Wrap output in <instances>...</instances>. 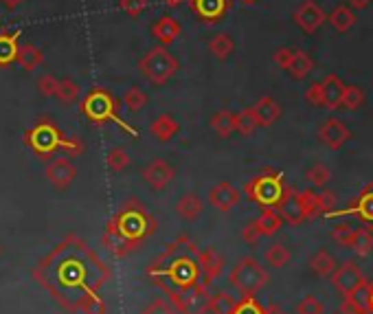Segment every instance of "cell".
Segmentation results:
<instances>
[{"label":"cell","mask_w":373,"mask_h":314,"mask_svg":"<svg viewBox=\"0 0 373 314\" xmlns=\"http://www.w3.org/2000/svg\"><path fill=\"white\" fill-rule=\"evenodd\" d=\"M148 277L158 286L172 282L174 286L163 288L167 295L178 293V290H183L191 284L202 282L200 268H198L196 244L189 238H178L174 244L167 246V251L163 255H158L148 266Z\"/></svg>","instance_id":"obj_1"},{"label":"cell","mask_w":373,"mask_h":314,"mask_svg":"<svg viewBox=\"0 0 373 314\" xmlns=\"http://www.w3.org/2000/svg\"><path fill=\"white\" fill-rule=\"evenodd\" d=\"M156 229V220L148 207L141 205L139 200H128L115 216L110 218L104 242L110 246V251L115 255H128L137 246L148 240Z\"/></svg>","instance_id":"obj_2"},{"label":"cell","mask_w":373,"mask_h":314,"mask_svg":"<svg viewBox=\"0 0 373 314\" xmlns=\"http://www.w3.org/2000/svg\"><path fill=\"white\" fill-rule=\"evenodd\" d=\"M25 145L29 150H33V154H36V156H40L42 161L51 159V156L55 152H60V150L69 152L73 156H79L84 152L82 141H79L77 137H73V139L66 137V134L58 126H55V123H51L47 119L38 121L36 126L25 132Z\"/></svg>","instance_id":"obj_3"},{"label":"cell","mask_w":373,"mask_h":314,"mask_svg":"<svg viewBox=\"0 0 373 314\" xmlns=\"http://www.w3.org/2000/svg\"><path fill=\"white\" fill-rule=\"evenodd\" d=\"M82 115L93 121L95 126H104V123H117V126L130 134V137H137V130H134L130 123H126L121 117H119V102L115 97H112L110 91L106 88H93L84 99H82Z\"/></svg>","instance_id":"obj_4"},{"label":"cell","mask_w":373,"mask_h":314,"mask_svg":"<svg viewBox=\"0 0 373 314\" xmlns=\"http://www.w3.org/2000/svg\"><path fill=\"white\" fill-rule=\"evenodd\" d=\"M180 71V62L167 47H154L139 60V73L154 86H165Z\"/></svg>","instance_id":"obj_5"},{"label":"cell","mask_w":373,"mask_h":314,"mask_svg":"<svg viewBox=\"0 0 373 314\" xmlns=\"http://www.w3.org/2000/svg\"><path fill=\"white\" fill-rule=\"evenodd\" d=\"M229 282L244 297H255L268 284V273L255 257H244V260L235 264L229 275Z\"/></svg>","instance_id":"obj_6"},{"label":"cell","mask_w":373,"mask_h":314,"mask_svg":"<svg viewBox=\"0 0 373 314\" xmlns=\"http://www.w3.org/2000/svg\"><path fill=\"white\" fill-rule=\"evenodd\" d=\"M284 181H281L279 172H270L266 170L264 174L255 176L253 181H248L244 187V194L253 200V203L262 205V207H277V203L284 196Z\"/></svg>","instance_id":"obj_7"},{"label":"cell","mask_w":373,"mask_h":314,"mask_svg":"<svg viewBox=\"0 0 373 314\" xmlns=\"http://www.w3.org/2000/svg\"><path fill=\"white\" fill-rule=\"evenodd\" d=\"M167 297L172 299V306L180 314H205V312H209L211 293H209V286H205L202 282L191 284V286L178 290V293L167 295Z\"/></svg>","instance_id":"obj_8"},{"label":"cell","mask_w":373,"mask_h":314,"mask_svg":"<svg viewBox=\"0 0 373 314\" xmlns=\"http://www.w3.org/2000/svg\"><path fill=\"white\" fill-rule=\"evenodd\" d=\"M332 282L345 297L356 293L358 288L367 286V279H365L363 271H360L354 262H345L341 266H336V271L332 273Z\"/></svg>","instance_id":"obj_9"},{"label":"cell","mask_w":373,"mask_h":314,"mask_svg":"<svg viewBox=\"0 0 373 314\" xmlns=\"http://www.w3.org/2000/svg\"><path fill=\"white\" fill-rule=\"evenodd\" d=\"M319 139H321V143L325 145L327 150H341L343 145H345L349 139H352V132H349V128L345 126L341 119L330 117V119H325V121L321 123Z\"/></svg>","instance_id":"obj_10"},{"label":"cell","mask_w":373,"mask_h":314,"mask_svg":"<svg viewBox=\"0 0 373 314\" xmlns=\"http://www.w3.org/2000/svg\"><path fill=\"white\" fill-rule=\"evenodd\" d=\"M191 11L205 25H216L231 9V0H189Z\"/></svg>","instance_id":"obj_11"},{"label":"cell","mask_w":373,"mask_h":314,"mask_svg":"<svg viewBox=\"0 0 373 314\" xmlns=\"http://www.w3.org/2000/svg\"><path fill=\"white\" fill-rule=\"evenodd\" d=\"M198 268H200V279L205 286H211L224 271V257L209 246V249H198Z\"/></svg>","instance_id":"obj_12"},{"label":"cell","mask_w":373,"mask_h":314,"mask_svg":"<svg viewBox=\"0 0 373 314\" xmlns=\"http://www.w3.org/2000/svg\"><path fill=\"white\" fill-rule=\"evenodd\" d=\"M242 200V192L231 183H218L216 187L209 189V205L213 209H218L222 213H229L231 209H235Z\"/></svg>","instance_id":"obj_13"},{"label":"cell","mask_w":373,"mask_h":314,"mask_svg":"<svg viewBox=\"0 0 373 314\" xmlns=\"http://www.w3.org/2000/svg\"><path fill=\"white\" fill-rule=\"evenodd\" d=\"M44 176H47V181L55 189H66V187H71V183L75 181L77 167L69 159H53L47 165V170H44Z\"/></svg>","instance_id":"obj_14"},{"label":"cell","mask_w":373,"mask_h":314,"mask_svg":"<svg viewBox=\"0 0 373 314\" xmlns=\"http://www.w3.org/2000/svg\"><path fill=\"white\" fill-rule=\"evenodd\" d=\"M174 167L163 159H154L148 167L143 170V181L148 183L154 192H163V189L174 181Z\"/></svg>","instance_id":"obj_15"},{"label":"cell","mask_w":373,"mask_h":314,"mask_svg":"<svg viewBox=\"0 0 373 314\" xmlns=\"http://www.w3.org/2000/svg\"><path fill=\"white\" fill-rule=\"evenodd\" d=\"M325 11L314 3V0H303L295 11V22L305 31V33H314L316 29H321L325 22Z\"/></svg>","instance_id":"obj_16"},{"label":"cell","mask_w":373,"mask_h":314,"mask_svg":"<svg viewBox=\"0 0 373 314\" xmlns=\"http://www.w3.org/2000/svg\"><path fill=\"white\" fill-rule=\"evenodd\" d=\"M277 213L281 216V220H286L290 224H301L305 220V213H303V207H301V200H299V192L295 189L286 187L284 189V196L277 203Z\"/></svg>","instance_id":"obj_17"},{"label":"cell","mask_w":373,"mask_h":314,"mask_svg":"<svg viewBox=\"0 0 373 314\" xmlns=\"http://www.w3.org/2000/svg\"><path fill=\"white\" fill-rule=\"evenodd\" d=\"M180 33H183V25H180L174 16H161L152 25V38L161 44V47L174 44L180 38Z\"/></svg>","instance_id":"obj_18"},{"label":"cell","mask_w":373,"mask_h":314,"mask_svg":"<svg viewBox=\"0 0 373 314\" xmlns=\"http://www.w3.org/2000/svg\"><path fill=\"white\" fill-rule=\"evenodd\" d=\"M321 93H323V108L336 110V108H341L345 84L341 82V77L338 75H327L321 82Z\"/></svg>","instance_id":"obj_19"},{"label":"cell","mask_w":373,"mask_h":314,"mask_svg":"<svg viewBox=\"0 0 373 314\" xmlns=\"http://www.w3.org/2000/svg\"><path fill=\"white\" fill-rule=\"evenodd\" d=\"M202 211H205V203H202V198L194 192L185 194L176 203V216L185 222H196L202 216Z\"/></svg>","instance_id":"obj_20"},{"label":"cell","mask_w":373,"mask_h":314,"mask_svg":"<svg viewBox=\"0 0 373 314\" xmlns=\"http://www.w3.org/2000/svg\"><path fill=\"white\" fill-rule=\"evenodd\" d=\"M253 112L257 117L259 128H268V126H273V123L279 121L281 106L275 102L273 97H262V99H257V104L253 106Z\"/></svg>","instance_id":"obj_21"},{"label":"cell","mask_w":373,"mask_h":314,"mask_svg":"<svg viewBox=\"0 0 373 314\" xmlns=\"http://www.w3.org/2000/svg\"><path fill=\"white\" fill-rule=\"evenodd\" d=\"M178 132H180V123L172 115H161L150 123V134L161 143L172 141Z\"/></svg>","instance_id":"obj_22"},{"label":"cell","mask_w":373,"mask_h":314,"mask_svg":"<svg viewBox=\"0 0 373 314\" xmlns=\"http://www.w3.org/2000/svg\"><path fill=\"white\" fill-rule=\"evenodd\" d=\"M20 47V33L18 31H0V69H7L16 62Z\"/></svg>","instance_id":"obj_23"},{"label":"cell","mask_w":373,"mask_h":314,"mask_svg":"<svg viewBox=\"0 0 373 314\" xmlns=\"http://www.w3.org/2000/svg\"><path fill=\"white\" fill-rule=\"evenodd\" d=\"M16 62L20 64V69H25L27 73H33L44 64V53H42V49H38L36 44H31V42L20 44Z\"/></svg>","instance_id":"obj_24"},{"label":"cell","mask_w":373,"mask_h":314,"mask_svg":"<svg viewBox=\"0 0 373 314\" xmlns=\"http://www.w3.org/2000/svg\"><path fill=\"white\" fill-rule=\"evenodd\" d=\"M259 233H262V238H273V235L281 229V224H284V220H281V216L277 213V209L273 207H264L262 216H259L255 220Z\"/></svg>","instance_id":"obj_25"},{"label":"cell","mask_w":373,"mask_h":314,"mask_svg":"<svg viewBox=\"0 0 373 314\" xmlns=\"http://www.w3.org/2000/svg\"><path fill=\"white\" fill-rule=\"evenodd\" d=\"M211 130L218 134L220 139H229L235 132V112L231 110H218L209 121Z\"/></svg>","instance_id":"obj_26"},{"label":"cell","mask_w":373,"mask_h":314,"mask_svg":"<svg viewBox=\"0 0 373 314\" xmlns=\"http://www.w3.org/2000/svg\"><path fill=\"white\" fill-rule=\"evenodd\" d=\"M235 51V42L231 38V33H216L211 40H209V53L213 55L216 60H229Z\"/></svg>","instance_id":"obj_27"},{"label":"cell","mask_w":373,"mask_h":314,"mask_svg":"<svg viewBox=\"0 0 373 314\" xmlns=\"http://www.w3.org/2000/svg\"><path fill=\"white\" fill-rule=\"evenodd\" d=\"M314 71V62H312V58L305 51H295V58H292V62H290V66H288V73H290V77L292 80H305L310 73Z\"/></svg>","instance_id":"obj_28"},{"label":"cell","mask_w":373,"mask_h":314,"mask_svg":"<svg viewBox=\"0 0 373 314\" xmlns=\"http://www.w3.org/2000/svg\"><path fill=\"white\" fill-rule=\"evenodd\" d=\"M330 25L336 29V31H349L354 25H356V14H354V9L352 7H347V5H338L330 16Z\"/></svg>","instance_id":"obj_29"},{"label":"cell","mask_w":373,"mask_h":314,"mask_svg":"<svg viewBox=\"0 0 373 314\" xmlns=\"http://www.w3.org/2000/svg\"><path fill=\"white\" fill-rule=\"evenodd\" d=\"M352 211L363 222H367L369 227H373V185L365 187V192L360 194V198L356 200V205L352 207Z\"/></svg>","instance_id":"obj_30"},{"label":"cell","mask_w":373,"mask_h":314,"mask_svg":"<svg viewBox=\"0 0 373 314\" xmlns=\"http://www.w3.org/2000/svg\"><path fill=\"white\" fill-rule=\"evenodd\" d=\"M310 268H312V271H314L316 275H319V277H332V273L336 271V260H334V255H332V253L319 251V253H314V255H312Z\"/></svg>","instance_id":"obj_31"},{"label":"cell","mask_w":373,"mask_h":314,"mask_svg":"<svg viewBox=\"0 0 373 314\" xmlns=\"http://www.w3.org/2000/svg\"><path fill=\"white\" fill-rule=\"evenodd\" d=\"M257 128H259V123H257V117L253 112V106L244 108L235 115V132H240L242 137H251Z\"/></svg>","instance_id":"obj_32"},{"label":"cell","mask_w":373,"mask_h":314,"mask_svg":"<svg viewBox=\"0 0 373 314\" xmlns=\"http://www.w3.org/2000/svg\"><path fill=\"white\" fill-rule=\"evenodd\" d=\"M79 95H82V88H79L77 82H73L71 77H64V80H60V84H58V93H55V97H58L64 106L75 104L77 99H79Z\"/></svg>","instance_id":"obj_33"},{"label":"cell","mask_w":373,"mask_h":314,"mask_svg":"<svg viewBox=\"0 0 373 314\" xmlns=\"http://www.w3.org/2000/svg\"><path fill=\"white\" fill-rule=\"evenodd\" d=\"M349 249H354L358 255H363V257L369 255L373 251V233H371V229H354Z\"/></svg>","instance_id":"obj_34"},{"label":"cell","mask_w":373,"mask_h":314,"mask_svg":"<svg viewBox=\"0 0 373 314\" xmlns=\"http://www.w3.org/2000/svg\"><path fill=\"white\" fill-rule=\"evenodd\" d=\"M148 102H150V97L141 86H130L126 95H123V104H126V108L130 112H141L145 106H148Z\"/></svg>","instance_id":"obj_35"},{"label":"cell","mask_w":373,"mask_h":314,"mask_svg":"<svg viewBox=\"0 0 373 314\" xmlns=\"http://www.w3.org/2000/svg\"><path fill=\"white\" fill-rule=\"evenodd\" d=\"M235 306H237V299L229 293L211 295V299H209V312H213V314H233Z\"/></svg>","instance_id":"obj_36"},{"label":"cell","mask_w":373,"mask_h":314,"mask_svg":"<svg viewBox=\"0 0 373 314\" xmlns=\"http://www.w3.org/2000/svg\"><path fill=\"white\" fill-rule=\"evenodd\" d=\"M266 264H270L273 268H284L288 262H290V251L286 249L284 244H270L266 249V255H264Z\"/></svg>","instance_id":"obj_37"},{"label":"cell","mask_w":373,"mask_h":314,"mask_svg":"<svg viewBox=\"0 0 373 314\" xmlns=\"http://www.w3.org/2000/svg\"><path fill=\"white\" fill-rule=\"evenodd\" d=\"M130 154L123 150V148H112L108 154H106V165H108V170L110 172H115V174H121L126 167L130 165Z\"/></svg>","instance_id":"obj_38"},{"label":"cell","mask_w":373,"mask_h":314,"mask_svg":"<svg viewBox=\"0 0 373 314\" xmlns=\"http://www.w3.org/2000/svg\"><path fill=\"white\" fill-rule=\"evenodd\" d=\"M299 200H301V207H303V213H305V220L323 216L321 203H319V194L310 192V189H308V192H299Z\"/></svg>","instance_id":"obj_39"},{"label":"cell","mask_w":373,"mask_h":314,"mask_svg":"<svg viewBox=\"0 0 373 314\" xmlns=\"http://www.w3.org/2000/svg\"><path fill=\"white\" fill-rule=\"evenodd\" d=\"M365 104V93L360 91L358 86H345V93L341 99V106L347 110H358L360 106Z\"/></svg>","instance_id":"obj_40"},{"label":"cell","mask_w":373,"mask_h":314,"mask_svg":"<svg viewBox=\"0 0 373 314\" xmlns=\"http://www.w3.org/2000/svg\"><path fill=\"white\" fill-rule=\"evenodd\" d=\"M305 178H308V183L314 185V187H325L327 183H330V178H332V172L327 170L325 165H314L308 170V174H305Z\"/></svg>","instance_id":"obj_41"},{"label":"cell","mask_w":373,"mask_h":314,"mask_svg":"<svg viewBox=\"0 0 373 314\" xmlns=\"http://www.w3.org/2000/svg\"><path fill=\"white\" fill-rule=\"evenodd\" d=\"M58 84H60L58 77L51 73H44L38 80V91L42 97H55V93H58Z\"/></svg>","instance_id":"obj_42"},{"label":"cell","mask_w":373,"mask_h":314,"mask_svg":"<svg viewBox=\"0 0 373 314\" xmlns=\"http://www.w3.org/2000/svg\"><path fill=\"white\" fill-rule=\"evenodd\" d=\"M121 11H126L130 18H139L148 9V0H119Z\"/></svg>","instance_id":"obj_43"},{"label":"cell","mask_w":373,"mask_h":314,"mask_svg":"<svg viewBox=\"0 0 373 314\" xmlns=\"http://www.w3.org/2000/svg\"><path fill=\"white\" fill-rule=\"evenodd\" d=\"M325 312V308H323V304L316 297H305V299H301V304L297 306V314H323Z\"/></svg>","instance_id":"obj_44"},{"label":"cell","mask_w":373,"mask_h":314,"mask_svg":"<svg viewBox=\"0 0 373 314\" xmlns=\"http://www.w3.org/2000/svg\"><path fill=\"white\" fill-rule=\"evenodd\" d=\"M233 314H264V308L257 304L255 297H244L242 301H237Z\"/></svg>","instance_id":"obj_45"},{"label":"cell","mask_w":373,"mask_h":314,"mask_svg":"<svg viewBox=\"0 0 373 314\" xmlns=\"http://www.w3.org/2000/svg\"><path fill=\"white\" fill-rule=\"evenodd\" d=\"M141 314H176V308L167 299H154L148 308H143Z\"/></svg>","instance_id":"obj_46"},{"label":"cell","mask_w":373,"mask_h":314,"mask_svg":"<svg viewBox=\"0 0 373 314\" xmlns=\"http://www.w3.org/2000/svg\"><path fill=\"white\" fill-rule=\"evenodd\" d=\"M352 235H354V227L349 222H338L334 227V240L343 246H349L352 242Z\"/></svg>","instance_id":"obj_47"},{"label":"cell","mask_w":373,"mask_h":314,"mask_svg":"<svg viewBox=\"0 0 373 314\" xmlns=\"http://www.w3.org/2000/svg\"><path fill=\"white\" fill-rule=\"evenodd\" d=\"M292 58H295V51H292V49H288V47H284V49H277V51H275V55H273L275 64L279 66V69H284V71H288V66H290Z\"/></svg>","instance_id":"obj_48"},{"label":"cell","mask_w":373,"mask_h":314,"mask_svg":"<svg viewBox=\"0 0 373 314\" xmlns=\"http://www.w3.org/2000/svg\"><path fill=\"white\" fill-rule=\"evenodd\" d=\"M305 99L312 104V106H316V108H323V93H321V82H314V84H310V88L305 91Z\"/></svg>","instance_id":"obj_49"},{"label":"cell","mask_w":373,"mask_h":314,"mask_svg":"<svg viewBox=\"0 0 373 314\" xmlns=\"http://www.w3.org/2000/svg\"><path fill=\"white\" fill-rule=\"evenodd\" d=\"M242 240L246 242V244H257L259 240H262V233H259V229H257V224H255V220L253 222H248L246 227L242 229Z\"/></svg>","instance_id":"obj_50"},{"label":"cell","mask_w":373,"mask_h":314,"mask_svg":"<svg viewBox=\"0 0 373 314\" xmlns=\"http://www.w3.org/2000/svg\"><path fill=\"white\" fill-rule=\"evenodd\" d=\"M319 203H321L323 213H330L336 207V196L332 192H323V194H319Z\"/></svg>","instance_id":"obj_51"},{"label":"cell","mask_w":373,"mask_h":314,"mask_svg":"<svg viewBox=\"0 0 373 314\" xmlns=\"http://www.w3.org/2000/svg\"><path fill=\"white\" fill-rule=\"evenodd\" d=\"M341 314H369V312H365L363 308H358L352 301V297H347L341 304Z\"/></svg>","instance_id":"obj_52"},{"label":"cell","mask_w":373,"mask_h":314,"mask_svg":"<svg viewBox=\"0 0 373 314\" xmlns=\"http://www.w3.org/2000/svg\"><path fill=\"white\" fill-rule=\"evenodd\" d=\"M22 3H25V0H0V5H3L7 11H16Z\"/></svg>","instance_id":"obj_53"},{"label":"cell","mask_w":373,"mask_h":314,"mask_svg":"<svg viewBox=\"0 0 373 314\" xmlns=\"http://www.w3.org/2000/svg\"><path fill=\"white\" fill-rule=\"evenodd\" d=\"M347 3L352 9H365V7H369L371 0H347Z\"/></svg>","instance_id":"obj_54"},{"label":"cell","mask_w":373,"mask_h":314,"mask_svg":"<svg viewBox=\"0 0 373 314\" xmlns=\"http://www.w3.org/2000/svg\"><path fill=\"white\" fill-rule=\"evenodd\" d=\"M264 314H286V310L279 308L277 304H273V306H268V308L264 310Z\"/></svg>","instance_id":"obj_55"},{"label":"cell","mask_w":373,"mask_h":314,"mask_svg":"<svg viewBox=\"0 0 373 314\" xmlns=\"http://www.w3.org/2000/svg\"><path fill=\"white\" fill-rule=\"evenodd\" d=\"M163 5H167V7H178V5H183L185 0H161Z\"/></svg>","instance_id":"obj_56"},{"label":"cell","mask_w":373,"mask_h":314,"mask_svg":"<svg viewBox=\"0 0 373 314\" xmlns=\"http://www.w3.org/2000/svg\"><path fill=\"white\" fill-rule=\"evenodd\" d=\"M369 310H373V288H371V299H369Z\"/></svg>","instance_id":"obj_57"},{"label":"cell","mask_w":373,"mask_h":314,"mask_svg":"<svg viewBox=\"0 0 373 314\" xmlns=\"http://www.w3.org/2000/svg\"><path fill=\"white\" fill-rule=\"evenodd\" d=\"M242 3H246V5H253V3H257V0H242Z\"/></svg>","instance_id":"obj_58"},{"label":"cell","mask_w":373,"mask_h":314,"mask_svg":"<svg viewBox=\"0 0 373 314\" xmlns=\"http://www.w3.org/2000/svg\"><path fill=\"white\" fill-rule=\"evenodd\" d=\"M0 255H3V244H0Z\"/></svg>","instance_id":"obj_59"}]
</instances>
